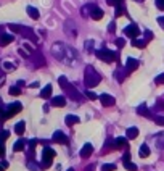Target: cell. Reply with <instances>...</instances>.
<instances>
[{"label":"cell","mask_w":164,"mask_h":171,"mask_svg":"<svg viewBox=\"0 0 164 171\" xmlns=\"http://www.w3.org/2000/svg\"><path fill=\"white\" fill-rule=\"evenodd\" d=\"M137 113L140 116H145V118H148V120H153L154 116L151 115V111L148 110V107H147V103H140V105L137 107Z\"/></svg>","instance_id":"obj_8"},{"label":"cell","mask_w":164,"mask_h":171,"mask_svg":"<svg viewBox=\"0 0 164 171\" xmlns=\"http://www.w3.org/2000/svg\"><path fill=\"white\" fill-rule=\"evenodd\" d=\"M58 84H60L61 86V89L68 94V95H69L73 100H77V102H81V94H79V90H77L76 87H74V86L69 82V81H68V78H66V76H60V78H58Z\"/></svg>","instance_id":"obj_2"},{"label":"cell","mask_w":164,"mask_h":171,"mask_svg":"<svg viewBox=\"0 0 164 171\" xmlns=\"http://www.w3.org/2000/svg\"><path fill=\"white\" fill-rule=\"evenodd\" d=\"M116 31V23L114 21H111L110 23V26H108V32H114Z\"/></svg>","instance_id":"obj_41"},{"label":"cell","mask_w":164,"mask_h":171,"mask_svg":"<svg viewBox=\"0 0 164 171\" xmlns=\"http://www.w3.org/2000/svg\"><path fill=\"white\" fill-rule=\"evenodd\" d=\"M98 99H100V102H101V105H103V107H111V105H114V103H116L114 97L110 95V94H101Z\"/></svg>","instance_id":"obj_10"},{"label":"cell","mask_w":164,"mask_h":171,"mask_svg":"<svg viewBox=\"0 0 164 171\" xmlns=\"http://www.w3.org/2000/svg\"><path fill=\"white\" fill-rule=\"evenodd\" d=\"M154 2H156V7L159 10H164V0H154Z\"/></svg>","instance_id":"obj_40"},{"label":"cell","mask_w":164,"mask_h":171,"mask_svg":"<svg viewBox=\"0 0 164 171\" xmlns=\"http://www.w3.org/2000/svg\"><path fill=\"white\" fill-rule=\"evenodd\" d=\"M95 55L96 58L101 60V61H106V63H113L114 60H118V53L110 50V49H100V50H95Z\"/></svg>","instance_id":"obj_4"},{"label":"cell","mask_w":164,"mask_h":171,"mask_svg":"<svg viewBox=\"0 0 164 171\" xmlns=\"http://www.w3.org/2000/svg\"><path fill=\"white\" fill-rule=\"evenodd\" d=\"M93 168H95V166L90 165V166H87V168H85V171H93Z\"/></svg>","instance_id":"obj_48"},{"label":"cell","mask_w":164,"mask_h":171,"mask_svg":"<svg viewBox=\"0 0 164 171\" xmlns=\"http://www.w3.org/2000/svg\"><path fill=\"white\" fill-rule=\"evenodd\" d=\"M154 110H164V103L162 102H158L156 105H154Z\"/></svg>","instance_id":"obj_43"},{"label":"cell","mask_w":164,"mask_h":171,"mask_svg":"<svg viewBox=\"0 0 164 171\" xmlns=\"http://www.w3.org/2000/svg\"><path fill=\"white\" fill-rule=\"evenodd\" d=\"M24 147H26V140L19 139V140H16V142H15L13 150H15V152H21V150H24Z\"/></svg>","instance_id":"obj_22"},{"label":"cell","mask_w":164,"mask_h":171,"mask_svg":"<svg viewBox=\"0 0 164 171\" xmlns=\"http://www.w3.org/2000/svg\"><path fill=\"white\" fill-rule=\"evenodd\" d=\"M64 123H66L68 126H74V125H77V123H79V118L74 116V115H68V116L64 118Z\"/></svg>","instance_id":"obj_20"},{"label":"cell","mask_w":164,"mask_h":171,"mask_svg":"<svg viewBox=\"0 0 164 171\" xmlns=\"http://www.w3.org/2000/svg\"><path fill=\"white\" fill-rule=\"evenodd\" d=\"M93 49V41H87L85 42V50H92Z\"/></svg>","instance_id":"obj_38"},{"label":"cell","mask_w":164,"mask_h":171,"mask_svg":"<svg viewBox=\"0 0 164 171\" xmlns=\"http://www.w3.org/2000/svg\"><path fill=\"white\" fill-rule=\"evenodd\" d=\"M52 105H53V107H64V105H66V97H63V95L53 97V99H52Z\"/></svg>","instance_id":"obj_16"},{"label":"cell","mask_w":164,"mask_h":171,"mask_svg":"<svg viewBox=\"0 0 164 171\" xmlns=\"http://www.w3.org/2000/svg\"><path fill=\"white\" fill-rule=\"evenodd\" d=\"M18 52H19V55H21V56H24V58H27V56H31V53H29V52L24 49V47H23V49H19Z\"/></svg>","instance_id":"obj_34"},{"label":"cell","mask_w":164,"mask_h":171,"mask_svg":"<svg viewBox=\"0 0 164 171\" xmlns=\"http://www.w3.org/2000/svg\"><path fill=\"white\" fill-rule=\"evenodd\" d=\"M124 34L127 37H130V39H137L138 34H140V29H138L137 24H129V26L124 27Z\"/></svg>","instance_id":"obj_7"},{"label":"cell","mask_w":164,"mask_h":171,"mask_svg":"<svg viewBox=\"0 0 164 171\" xmlns=\"http://www.w3.org/2000/svg\"><path fill=\"white\" fill-rule=\"evenodd\" d=\"M3 155H5V147L2 144V140H0V157H3Z\"/></svg>","instance_id":"obj_44"},{"label":"cell","mask_w":164,"mask_h":171,"mask_svg":"<svg viewBox=\"0 0 164 171\" xmlns=\"http://www.w3.org/2000/svg\"><path fill=\"white\" fill-rule=\"evenodd\" d=\"M156 84H164V73L159 74L158 78H156Z\"/></svg>","instance_id":"obj_42"},{"label":"cell","mask_w":164,"mask_h":171,"mask_svg":"<svg viewBox=\"0 0 164 171\" xmlns=\"http://www.w3.org/2000/svg\"><path fill=\"white\" fill-rule=\"evenodd\" d=\"M8 136H10V132H8V131H2V132H0V140H2V142L7 140Z\"/></svg>","instance_id":"obj_35"},{"label":"cell","mask_w":164,"mask_h":171,"mask_svg":"<svg viewBox=\"0 0 164 171\" xmlns=\"http://www.w3.org/2000/svg\"><path fill=\"white\" fill-rule=\"evenodd\" d=\"M10 94H12V95H19V94H21V89H19L18 86H13V87H10Z\"/></svg>","instance_id":"obj_31"},{"label":"cell","mask_w":164,"mask_h":171,"mask_svg":"<svg viewBox=\"0 0 164 171\" xmlns=\"http://www.w3.org/2000/svg\"><path fill=\"white\" fill-rule=\"evenodd\" d=\"M132 45L137 49H145L147 47V41H138V39H132Z\"/></svg>","instance_id":"obj_25"},{"label":"cell","mask_w":164,"mask_h":171,"mask_svg":"<svg viewBox=\"0 0 164 171\" xmlns=\"http://www.w3.org/2000/svg\"><path fill=\"white\" fill-rule=\"evenodd\" d=\"M127 74H129V73H127V70H125V68H124V70H122V68H118V70L114 71V78L118 79V82H122L124 78H127Z\"/></svg>","instance_id":"obj_13"},{"label":"cell","mask_w":164,"mask_h":171,"mask_svg":"<svg viewBox=\"0 0 164 171\" xmlns=\"http://www.w3.org/2000/svg\"><path fill=\"white\" fill-rule=\"evenodd\" d=\"M106 3L111 5V7H118V5H122L124 0H106Z\"/></svg>","instance_id":"obj_30"},{"label":"cell","mask_w":164,"mask_h":171,"mask_svg":"<svg viewBox=\"0 0 164 171\" xmlns=\"http://www.w3.org/2000/svg\"><path fill=\"white\" fill-rule=\"evenodd\" d=\"M153 37H154V34L151 32V31H145V41H150V39H153Z\"/></svg>","instance_id":"obj_36"},{"label":"cell","mask_w":164,"mask_h":171,"mask_svg":"<svg viewBox=\"0 0 164 171\" xmlns=\"http://www.w3.org/2000/svg\"><path fill=\"white\" fill-rule=\"evenodd\" d=\"M92 154H93V145L87 142V144L81 149V157H82V158H87V157H90Z\"/></svg>","instance_id":"obj_12"},{"label":"cell","mask_w":164,"mask_h":171,"mask_svg":"<svg viewBox=\"0 0 164 171\" xmlns=\"http://www.w3.org/2000/svg\"><path fill=\"white\" fill-rule=\"evenodd\" d=\"M85 95L89 97L90 100H95V99H96V95H95V94H93L92 90H87V92H85Z\"/></svg>","instance_id":"obj_39"},{"label":"cell","mask_w":164,"mask_h":171,"mask_svg":"<svg viewBox=\"0 0 164 171\" xmlns=\"http://www.w3.org/2000/svg\"><path fill=\"white\" fill-rule=\"evenodd\" d=\"M52 84H47L45 87L42 89V92H40V97L42 99H50V95H52Z\"/></svg>","instance_id":"obj_17"},{"label":"cell","mask_w":164,"mask_h":171,"mask_svg":"<svg viewBox=\"0 0 164 171\" xmlns=\"http://www.w3.org/2000/svg\"><path fill=\"white\" fill-rule=\"evenodd\" d=\"M84 76H85V79H84V84H85V87L87 89H93L96 87L100 82H101V74H98L95 71L93 66H85V71H84Z\"/></svg>","instance_id":"obj_1"},{"label":"cell","mask_w":164,"mask_h":171,"mask_svg":"<svg viewBox=\"0 0 164 171\" xmlns=\"http://www.w3.org/2000/svg\"><path fill=\"white\" fill-rule=\"evenodd\" d=\"M2 166L3 168H8V161H2Z\"/></svg>","instance_id":"obj_49"},{"label":"cell","mask_w":164,"mask_h":171,"mask_svg":"<svg viewBox=\"0 0 164 171\" xmlns=\"http://www.w3.org/2000/svg\"><path fill=\"white\" fill-rule=\"evenodd\" d=\"M116 169V165L114 163H106L101 166V171H114Z\"/></svg>","instance_id":"obj_29"},{"label":"cell","mask_w":164,"mask_h":171,"mask_svg":"<svg viewBox=\"0 0 164 171\" xmlns=\"http://www.w3.org/2000/svg\"><path fill=\"white\" fill-rule=\"evenodd\" d=\"M3 70H7V71H13V70H15V65H13V63H10V61H5V63H3Z\"/></svg>","instance_id":"obj_32"},{"label":"cell","mask_w":164,"mask_h":171,"mask_svg":"<svg viewBox=\"0 0 164 171\" xmlns=\"http://www.w3.org/2000/svg\"><path fill=\"white\" fill-rule=\"evenodd\" d=\"M158 23H159V26L162 27V29H164V16H159L158 18Z\"/></svg>","instance_id":"obj_45"},{"label":"cell","mask_w":164,"mask_h":171,"mask_svg":"<svg viewBox=\"0 0 164 171\" xmlns=\"http://www.w3.org/2000/svg\"><path fill=\"white\" fill-rule=\"evenodd\" d=\"M137 136H138V129L135 128V126H132V128L127 129V139H135Z\"/></svg>","instance_id":"obj_24"},{"label":"cell","mask_w":164,"mask_h":171,"mask_svg":"<svg viewBox=\"0 0 164 171\" xmlns=\"http://www.w3.org/2000/svg\"><path fill=\"white\" fill-rule=\"evenodd\" d=\"M27 15L31 16L32 20H39V18H40V13H39V10L34 7H27Z\"/></svg>","instance_id":"obj_19"},{"label":"cell","mask_w":164,"mask_h":171,"mask_svg":"<svg viewBox=\"0 0 164 171\" xmlns=\"http://www.w3.org/2000/svg\"><path fill=\"white\" fill-rule=\"evenodd\" d=\"M29 168H31L32 171H37V169H39V166H37L35 163H29Z\"/></svg>","instance_id":"obj_47"},{"label":"cell","mask_w":164,"mask_h":171,"mask_svg":"<svg viewBox=\"0 0 164 171\" xmlns=\"http://www.w3.org/2000/svg\"><path fill=\"white\" fill-rule=\"evenodd\" d=\"M23 110V105L19 102H15V103H10V105L7 107V110L0 111V120H10L12 116H15L16 113H19Z\"/></svg>","instance_id":"obj_3"},{"label":"cell","mask_w":164,"mask_h":171,"mask_svg":"<svg viewBox=\"0 0 164 171\" xmlns=\"http://www.w3.org/2000/svg\"><path fill=\"white\" fill-rule=\"evenodd\" d=\"M154 123L158 126H164V116H154Z\"/></svg>","instance_id":"obj_33"},{"label":"cell","mask_w":164,"mask_h":171,"mask_svg":"<svg viewBox=\"0 0 164 171\" xmlns=\"http://www.w3.org/2000/svg\"><path fill=\"white\" fill-rule=\"evenodd\" d=\"M114 8H116V16H121V15L125 13V7H124V3H122V5H118V7H114Z\"/></svg>","instance_id":"obj_28"},{"label":"cell","mask_w":164,"mask_h":171,"mask_svg":"<svg viewBox=\"0 0 164 171\" xmlns=\"http://www.w3.org/2000/svg\"><path fill=\"white\" fill-rule=\"evenodd\" d=\"M125 145H127V139L125 137L114 139V149H121V147H125Z\"/></svg>","instance_id":"obj_21"},{"label":"cell","mask_w":164,"mask_h":171,"mask_svg":"<svg viewBox=\"0 0 164 171\" xmlns=\"http://www.w3.org/2000/svg\"><path fill=\"white\" fill-rule=\"evenodd\" d=\"M3 169H5V168H3V166H2V165H0V171H3Z\"/></svg>","instance_id":"obj_50"},{"label":"cell","mask_w":164,"mask_h":171,"mask_svg":"<svg viewBox=\"0 0 164 171\" xmlns=\"http://www.w3.org/2000/svg\"><path fill=\"white\" fill-rule=\"evenodd\" d=\"M124 168L127 169V171H137V165L132 163L130 160H129V161H124Z\"/></svg>","instance_id":"obj_26"},{"label":"cell","mask_w":164,"mask_h":171,"mask_svg":"<svg viewBox=\"0 0 164 171\" xmlns=\"http://www.w3.org/2000/svg\"><path fill=\"white\" fill-rule=\"evenodd\" d=\"M138 68V61L135 58H127L125 60V70H127V73H132Z\"/></svg>","instance_id":"obj_11"},{"label":"cell","mask_w":164,"mask_h":171,"mask_svg":"<svg viewBox=\"0 0 164 171\" xmlns=\"http://www.w3.org/2000/svg\"><path fill=\"white\" fill-rule=\"evenodd\" d=\"M24 129H26V123L24 121H19V123H16V125H15V132H16V134H19V136L24 132Z\"/></svg>","instance_id":"obj_23"},{"label":"cell","mask_w":164,"mask_h":171,"mask_svg":"<svg viewBox=\"0 0 164 171\" xmlns=\"http://www.w3.org/2000/svg\"><path fill=\"white\" fill-rule=\"evenodd\" d=\"M13 41H15V37L12 34H2V36H0V45H2V47L12 44Z\"/></svg>","instance_id":"obj_15"},{"label":"cell","mask_w":164,"mask_h":171,"mask_svg":"<svg viewBox=\"0 0 164 171\" xmlns=\"http://www.w3.org/2000/svg\"><path fill=\"white\" fill-rule=\"evenodd\" d=\"M116 45H118L119 49H122V47L125 45V41H124V39H121V37H119V39H116Z\"/></svg>","instance_id":"obj_37"},{"label":"cell","mask_w":164,"mask_h":171,"mask_svg":"<svg viewBox=\"0 0 164 171\" xmlns=\"http://www.w3.org/2000/svg\"><path fill=\"white\" fill-rule=\"evenodd\" d=\"M0 31H2V29H0Z\"/></svg>","instance_id":"obj_52"},{"label":"cell","mask_w":164,"mask_h":171,"mask_svg":"<svg viewBox=\"0 0 164 171\" xmlns=\"http://www.w3.org/2000/svg\"><path fill=\"white\" fill-rule=\"evenodd\" d=\"M103 15H105V12L101 10V8H98V7H93V8H92V13H90V16L93 18L95 21L101 20V18H103Z\"/></svg>","instance_id":"obj_14"},{"label":"cell","mask_w":164,"mask_h":171,"mask_svg":"<svg viewBox=\"0 0 164 171\" xmlns=\"http://www.w3.org/2000/svg\"><path fill=\"white\" fill-rule=\"evenodd\" d=\"M138 155H140L142 158H147V157L150 155V147H148L147 144H142L140 149H138Z\"/></svg>","instance_id":"obj_18"},{"label":"cell","mask_w":164,"mask_h":171,"mask_svg":"<svg viewBox=\"0 0 164 171\" xmlns=\"http://www.w3.org/2000/svg\"><path fill=\"white\" fill-rule=\"evenodd\" d=\"M64 49H66V45H63L61 42L55 44V45H53V49H52L55 58H58V60H66V52H63Z\"/></svg>","instance_id":"obj_6"},{"label":"cell","mask_w":164,"mask_h":171,"mask_svg":"<svg viewBox=\"0 0 164 171\" xmlns=\"http://www.w3.org/2000/svg\"><path fill=\"white\" fill-rule=\"evenodd\" d=\"M66 171H74V169H73V168H69V169H66Z\"/></svg>","instance_id":"obj_51"},{"label":"cell","mask_w":164,"mask_h":171,"mask_svg":"<svg viewBox=\"0 0 164 171\" xmlns=\"http://www.w3.org/2000/svg\"><path fill=\"white\" fill-rule=\"evenodd\" d=\"M130 160V154L127 152V154H124V157H122V161H129Z\"/></svg>","instance_id":"obj_46"},{"label":"cell","mask_w":164,"mask_h":171,"mask_svg":"<svg viewBox=\"0 0 164 171\" xmlns=\"http://www.w3.org/2000/svg\"><path fill=\"white\" fill-rule=\"evenodd\" d=\"M56 152L52 149V147H45L44 152H42V168H48L52 165V160L55 158Z\"/></svg>","instance_id":"obj_5"},{"label":"cell","mask_w":164,"mask_h":171,"mask_svg":"<svg viewBox=\"0 0 164 171\" xmlns=\"http://www.w3.org/2000/svg\"><path fill=\"white\" fill-rule=\"evenodd\" d=\"M95 5H85L82 10H81V13H82V16H87V15H90L92 13V8H93Z\"/></svg>","instance_id":"obj_27"},{"label":"cell","mask_w":164,"mask_h":171,"mask_svg":"<svg viewBox=\"0 0 164 171\" xmlns=\"http://www.w3.org/2000/svg\"><path fill=\"white\" fill-rule=\"evenodd\" d=\"M52 139H53V142H56V144H64V145H68V136L63 134V131H55Z\"/></svg>","instance_id":"obj_9"}]
</instances>
